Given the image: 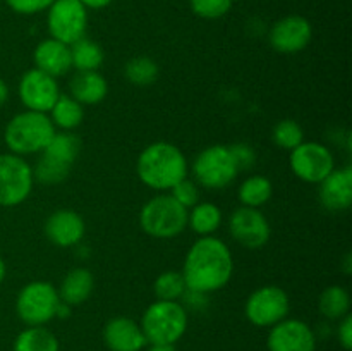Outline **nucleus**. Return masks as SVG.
Returning a JSON list of instances; mask_svg holds the SVG:
<instances>
[{"label":"nucleus","mask_w":352,"mask_h":351,"mask_svg":"<svg viewBox=\"0 0 352 351\" xmlns=\"http://www.w3.org/2000/svg\"><path fill=\"white\" fill-rule=\"evenodd\" d=\"M14 351H58V341L43 326H30L16 337Z\"/></svg>","instance_id":"25"},{"label":"nucleus","mask_w":352,"mask_h":351,"mask_svg":"<svg viewBox=\"0 0 352 351\" xmlns=\"http://www.w3.org/2000/svg\"><path fill=\"white\" fill-rule=\"evenodd\" d=\"M274 141L278 148L291 151L305 141V133L296 120L284 119L274 127Z\"/></svg>","instance_id":"32"},{"label":"nucleus","mask_w":352,"mask_h":351,"mask_svg":"<svg viewBox=\"0 0 352 351\" xmlns=\"http://www.w3.org/2000/svg\"><path fill=\"white\" fill-rule=\"evenodd\" d=\"M3 277H6V262L0 257V282L3 281Z\"/></svg>","instance_id":"41"},{"label":"nucleus","mask_w":352,"mask_h":351,"mask_svg":"<svg viewBox=\"0 0 352 351\" xmlns=\"http://www.w3.org/2000/svg\"><path fill=\"white\" fill-rule=\"evenodd\" d=\"M311 24L302 16H287L272 26L270 43L280 54H298L311 41Z\"/></svg>","instance_id":"15"},{"label":"nucleus","mask_w":352,"mask_h":351,"mask_svg":"<svg viewBox=\"0 0 352 351\" xmlns=\"http://www.w3.org/2000/svg\"><path fill=\"white\" fill-rule=\"evenodd\" d=\"M272 191H274V186H272L270 179H267L265 176H251V178L244 179L243 184L239 186L237 196H239L243 206L260 209L272 198Z\"/></svg>","instance_id":"26"},{"label":"nucleus","mask_w":352,"mask_h":351,"mask_svg":"<svg viewBox=\"0 0 352 351\" xmlns=\"http://www.w3.org/2000/svg\"><path fill=\"white\" fill-rule=\"evenodd\" d=\"M34 67L47 72L52 78H60L72 69L71 64V47L55 38H47L40 41L34 48Z\"/></svg>","instance_id":"19"},{"label":"nucleus","mask_w":352,"mask_h":351,"mask_svg":"<svg viewBox=\"0 0 352 351\" xmlns=\"http://www.w3.org/2000/svg\"><path fill=\"white\" fill-rule=\"evenodd\" d=\"M55 133L57 131L48 114L24 110L9 120L3 140L10 153L24 157V155L41 153Z\"/></svg>","instance_id":"3"},{"label":"nucleus","mask_w":352,"mask_h":351,"mask_svg":"<svg viewBox=\"0 0 352 351\" xmlns=\"http://www.w3.org/2000/svg\"><path fill=\"white\" fill-rule=\"evenodd\" d=\"M232 2H236V0H232Z\"/></svg>","instance_id":"42"},{"label":"nucleus","mask_w":352,"mask_h":351,"mask_svg":"<svg viewBox=\"0 0 352 351\" xmlns=\"http://www.w3.org/2000/svg\"><path fill=\"white\" fill-rule=\"evenodd\" d=\"M50 38L69 45L85 38L88 28V9L79 0H55L47 17Z\"/></svg>","instance_id":"8"},{"label":"nucleus","mask_w":352,"mask_h":351,"mask_svg":"<svg viewBox=\"0 0 352 351\" xmlns=\"http://www.w3.org/2000/svg\"><path fill=\"white\" fill-rule=\"evenodd\" d=\"M79 150H81V141L71 131H60L52 136L50 143L45 147L41 155L52 158V160L72 167L74 160L78 158Z\"/></svg>","instance_id":"22"},{"label":"nucleus","mask_w":352,"mask_h":351,"mask_svg":"<svg viewBox=\"0 0 352 351\" xmlns=\"http://www.w3.org/2000/svg\"><path fill=\"white\" fill-rule=\"evenodd\" d=\"M196 16L203 19H219L226 16L232 7V0H189Z\"/></svg>","instance_id":"33"},{"label":"nucleus","mask_w":352,"mask_h":351,"mask_svg":"<svg viewBox=\"0 0 352 351\" xmlns=\"http://www.w3.org/2000/svg\"><path fill=\"white\" fill-rule=\"evenodd\" d=\"M188 224L199 237L213 236L222 224V212L215 203L199 202L189 212Z\"/></svg>","instance_id":"23"},{"label":"nucleus","mask_w":352,"mask_h":351,"mask_svg":"<svg viewBox=\"0 0 352 351\" xmlns=\"http://www.w3.org/2000/svg\"><path fill=\"white\" fill-rule=\"evenodd\" d=\"M138 178L148 188L170 191L179 181L188 178V160L181 148L168 141H157L144 148L136 162Z\"/></svg>","instance_id":"2"},{"label":"nucleus","mask_w":352,"mask_h":351,"mask_svg":"<svg viewBox=\"0 0 352 351\" xmlns=\"http://www.w3.org/2000/svg\"><path fill=\"white\" fill-rule=\"evenodd\" d=\"M188 209L177 203L170 193L153 196L140 212V226L148 236L170 240L188 227Z\"/></svg>","instance_id":"4"},{"label":"nucleus","mask_w":352,"mask_h":351,"mask_svg":"<svg viewBox=\"0 0 352 351\" xmlns=\"http://www.w3.org/2000/svg\"><path fill=\"white\" fill-rule=\"evenodd\" d=\"M103 62V50L89 38H81L71 45V64L76 71H98Z\"/></svg>","instance_id":"27"},{"label":"nucleus","mask_w":352,"mask_h":351,"mask_svg":"<svg viewBox=\"0 0 352 351\" xmlns=\"http://www.w3.org/2000/svg\"><path fill=\"white\" fill-rule=\"evenodd\" d=\"M58 291L47 281H33L24 286L16 299V312L28 326H45L57 317Z\"/></svg>","instance_id":"7"},{"label":"nucleus","mask_w":352,"mask_h":351,"mask_svg":"<svg viewBox=\"0 0 352 351\" xmlns=\"http://www.w3.org/2000/svg\"><path fill=\"white\" fill-rule=\"evenodd\" d=\"M54 2L55 0H6V3L14 12L24 14V16L47 10Z\"/></svg>","instance_id":"35"},{"label":"nucleus","mask_w":352,"mask_h":351,"mask_svg":"<svg viewBox=\"0 0 352 351\" xmlns=\"http://www.w3.org/2000/svg\"><path fill=\"white\" fill-rule=\"evenodd\" d=\"M85 220L74 210H57L45 222V234L60 248L76 246L85 236Z\"/></svg>","instance_id":"16"},{"label":"nucleus","mask_w":352,"mask_h":351,"mask_svg":"<svg viewBox=\"0 0 352 351\" xmlns=\"http://www.w3.org/2000/svg\"><path fill=\"white\" fill-rule=\"evenodd\" d=\"M86 9H103V7L110 6L112 0H79Z\"/></svg>","instance_id":"38"},{"label":"nucleus","mask_w":352,"mask_h":351,"mask_svg":"<svg viewBox=\"0 0 352 351\" xmlns=\"http://www.w3.org/2000/svg\"><path fill=\"white\" fill-rule=\"evenodd\" d=\"M50 120L55 127H60L62 131H72L82 123L85 110L79 102H76L71 95H60L57 102L54 103L50 112Z\"/></svg>","instance_id":"24"},{"label":"nucleus","mask_w":352,"mask_h":351,"mask_svg":"<svg viewBox=\"0 0 352 351\" xmlns=\"http://www.w3.org/2000/svg\"><path fill=\"white\" fill-rule=\"evenodd\" d=\"M234 260L229 246L215 236H201L186 255L182 275L188 291L208 295L230 281Z\"/></svg>","instance_id":"1"},{"label":"nucleus","mask_w":352,"mask_h":351,"mask_svg":"<svg viewBox=\"0 0 352 351\" xmlns=\"http://www.w3.org/2000/svg\"><path fill=\"white\" fill-rule=\"evenodd\" d=\"M291 303L287 292L278 286H263L250 295L246 301L248 320L256 327H274L287 319Z\"/></svg>","instance_id":"11"},{"label":"nucleus","mask_w":352,"mask_h":351,"mask_svg":"<svg viewBox=\"0 0 352 351\" xmlns=\"http://www.w3.org/2000/svg\"><path fill=\"white\" fill-rule=\"evenodd\" d=\"M148 351H177L174 344H150Z\"/></svg>","instance_id":"40"},{"label":"nucleus","mask_w":352,"mask_h":351,"mask_svg":"<svg viewBox=\"0 0 352 351\" xmlns=\"http://www.w3.org/2000/svg\"><path fill=\"white\" fill-rule=\"evenodd\" d=\"M229 229L234 240L250 250L265 246L272 233L267 217L260 212V209H251V206H239L230 215Z\"/></svg>","instance_id":"13"},{"label":"nucleus","mask_w":352,"mask_h":351,"mask_svg":"<svg viewBox=\"0 0 352 351\" xmlns=\"http://www.w3.org/2000/svg\"><path fill=\"white\" fill-rule=\"evenodd\" d=\"M318 310L325 319L340 320L349 313L351 310V296L340 286H329L325 291L320 295Z\"/></svg>","instance_id":"28"},{"label":"nucleus","mask_w":352,"mask_h":351,"mask_svg":"<svg viewBox=\"0 0 352 351\" xmlns=\"http://www.w3.org/2000/svg\"><path fill=\"white\" fill-rule=\"evenodd\" d=\"M69 89L81 105H96L107 96L109 85L98 71H78L69 83Z\"/></svg>","instance_id":"20"},{"label":"nucleus","mask_w":352,"mask_h":351,"mask_svg":"<svg viewBox=\"0 0 352 351\" xmlns=\"http://www.w3.org/2000/svg\"><path fill=\"white\" fill-rule=\"evenodd\" d=\"M19 98L26 110L48 114L60 96L57 79L47 72L33 67L23 74L19 81Z\"/></svg>","instance_id":"12"},{"label":"nucleus","mask_w":352,"mask_h":351,"mask_svg":"<svg viewBox=\"0 0 352 351\" xmlns=\"http://www.w3.org/2000/svg\"><path fill=\"white\" fill-rule=\"evenodd\" d=\"M337 336H339L340 346H342L346 351H351L352 350V317H351V313H347L344 319H340Z\"/></svg>","instance_id":"37"},{"label":"nucleus","mask_w":352,"mask_h":351,"mask_svg":"<svg viewBox=\"0 0 352 351\" xmlns=\"http://www.w3.org/2000/svg\"><path fill=\"white\" fill-rule=\"evenodd\" d=\"M69 172H71V167L58 164V162L52 160V158L45 157V155H40L33 169L34 179L43 182V184H58V182H62L67 178Z\"/></svg>","instance_id":"31"},{"label":"nucleus","mask_w":352,"mask_h":351,"mask_svg":"<svg viewBox=\"0 0 352 351\" xmlns=\"http://www.w3.org/2000/svg\"><path fill=\"white\" fill-rule=\"evenodd\" d=\"M7 98H9V88L3 79H0V107L7 102Z\"/></svg>","instance_id":"39"},{"label":"nucleus","mask_w":352,"mask_h":351,"mask_svg":"<svg viewBox=\"0 0 352 351\" xmlns=\"http://www.w3.org/2000/svg\"><path fill=\"white\" fill-rule=\"evenodd\" d=\"M93 288H95V279H93L91 272L85 267H76L69 270L67 275L62 279L60 288L57 291L60 301L69 306H74L85 303L93 292Z\"/></svg>","instance_id":"21"},{"label":"nucleus","mask_w":352,"mask_h":351,"mask_svg":"<svg viewBox=\"0 0 352 351\" xmlns=\"http://www.w3.org/2000/svg\"><path fill=\"white\" fill-rule=\"evenodd\" d=\"M33 167L16 153L0 155V206H17L33 189Z\"/></svg>","instance_id":"9"},{"label":"nucleus","mask_w":352,"mask_h":351,"mask_svg":"<svg viewBox=\"0 0 352 351\" xmlns=\"http://www.w3.org/2000/svg\"><path fill=\"white\" fill-rule=\"evenodd\" d=\"M270 351H315L316 336L311 327L298 319H284L268 334Z\"/></svg>","instance_id":"14"},{"label":"nucleus","mask_w":352,"mask_h":351,"mask_svg":"<svg viewBox=\"0 0 352 351\" xmlns=\"http://www.w3.org/2000/svg\"><path fill=\"white\" fill-rule=\"evenodd\" d=\"M239 167L230 147L212 145L205 148L192 164V174L196 182L203 188L222 189L236 179Z\"/></svg>","instance_id":"6"},{"label":"nucleus","mask_w":352,"mask_h":351,"mask_svg":"<svg viewBox=\"0 0 352 351\" xmlns=\"http://www.w3.org/2000/svg\"><path fill=\"white\" fill-rule=\"evenodd\" d=\"M230 150H232V155H234V158H236L239 171L241 169L250 167V165L253 164L254 151L251 150V147L239 143V145H234V147H230Z\"/></svg>","instance_id":"36"},{"label":"nucleus","mask_w":352,"mask_h":351,"mask_svg":"<svg viewBox=\"0 0 352 351\" xmlns=\"http://www.w3.org/2000/svg\"><path fill=\"white\" fill-rule=\"evenodd\" d=\"M103 341L110 351H141L148 344L140 323L127 317L109 320L103 329Z\"/></svg>","instance_id":"17"},{"label":"nucleus","mask_w":352,"mask_h":351,"mask_svg":"<svg viewBox=\"0 0 352 351\" xmlns=\"http://www.w3.org/2000/svg\"><path fill=\"white\" fill-rule=\"evenodd\" d=\"M153 289L155 296L158 299H164V301H179L188 292L184 275H182V272L175 270H167L158 275L153 284Z\"/></svg>","instance_id":"29"},{"label":"nucleus","mask_w":352,"mask_h":351,"mask_svg":"<svg viewBox=\"0 0 352 351\" xmlns=\"http://www.w3.org/2000/svg\"><path fill=\"white\" fill-rule=\"evenodd\" d=\"M289 164L296 178L309 184H320L336 169V158L325 145L318 141H302L291 150Z\"/></svg>","instance_id":"10"},{"label":"nucleus","mask_w":352,"mask_h":351,"mask_svg":"<svg viewBox=\"0 0 352 351\" xmlns=\"http://www.w3.org/2000/svg\"><path fill=\"white\" fill-rule=\"evenodd\" d=\"M318 196L325 209L340 212L347 210L352 203V169H333L322 182H320Z\"/></svg>","instance_id":"18"},{"label":"nucleus","mask_w":352,"mask_h":351,"mask_svg":"<svg viewBox=\"0 0 352 351\" xmlns=\"http://www.w3.org/2000/svg\"><path fill=\"white\" fill-rule=\"evenodd\" d=\"M127 81L138 86H148L157 81L158 65L150 57H134L131 58L124 69Z\"/></svg>","instance_id":"30"},{"label":"nucleus","mask_w":352,"mask_h":351,"mask_svg":"<svg viewBox=\"0 0 352 351\" xmlns=\"http://www.w3.org/2000/svg\"><path fill=\"white\" fill-rule=\"evenodd\" d=\"M170 195L177 203H181L184 209H192L196 203H199V184L196 181L184 178L170 189Z\"/></svg>","instance_id":"34"},{"label":"nucleus","mask_w":352,"mask_h":351,"mask_svg":"<svg viewBox=\"0 0 352 351\" xmlns=\"http://www.w3.org/2000/svg\"><path fill=\"white\" fill-rule=\"evenodd\" d=\"M140 326L150 344H175L188 329V312L179 301L157 299L144 310Z\"/></svg>","instance_id":"5"}]
</instances>
